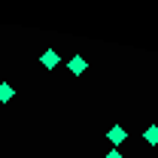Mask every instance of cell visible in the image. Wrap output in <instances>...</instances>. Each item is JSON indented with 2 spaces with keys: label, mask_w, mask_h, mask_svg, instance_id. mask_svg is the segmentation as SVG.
Masks as SVG:
<instances>
[{
  "label": "cell",
  "mask_w": 158,
  "mask_h": 158,
  "mask_svg": "<svg viewBox=\"0 0 158 158\" xmlns=\"http://www.w3.org/2000/svg\"><path fill=\"white\" fill-rule=\"evenodd\" d=\"M106 158H125V155H122V152H116V149H113V152H106Z\"/></svg>",
  "instance_id": "8992f818"
},
{
  "label": "cell",
  "mask_w": 158,
  "mask_h": 158,
  "mask_svg": "<svg viewBox=\"0 0 158 158\" xmlns=\"http://www.w3.org/2000/svg\"><path fill=\"white\" fill-rule=\"evenodd\" d=\"M12 94H15V91H12L9 85H0V100H9Z\"/></svg>",
  "instance_id": "5b68a950"
},
{
  "label": "cell",
  "mask_w": 158,
  "mask_h": 158,
  "mask_svg": "<svg viewBox=\"0 0 158 158\" xmlns=\"http://www.w3.org/2000/svg\"><path fill=\"white\" fill-rule=\"evenodd\" d=\"M85 67H88V64H85V58H82V55H73V58H70V73H85Z\"/></svg>",
  "instance_id": "6da1fadb"
},
{
  "label": "cell",
  "mask_w": 158,
  "mask_h": 158,
  "mask_svg": "<svg viewBox=\"0 0 158 158\" xmlns=\"http://www.w3.org/2000/svg\"><path fill=\"white\" fill-rule=\"evenodd\" d=\"M43 64H46V67H49V70H52V67H55V64H58V52H52V49H49V52H46V55H43Z\"/></svg>",
  "instance_id": "277c9868"
},
{
  "label": "cell",
  "mask_w": 158,
  "mask_h": 158,
  "mask_svg": "<svg viewBox=\"0 0 158 158\" xmlns=\"http://www.w3.org/2000/svg\"><path fill=\"white\" fill-rule=\"evenodd\" d=\"M110 143H113V146L125 143V128H122V125H113V128H110Z\"/></svg>",
  "instance_id": "7a4b0ae2"
},
{
  "label": "cell",
  "mask_w": 158,
  "mask_h": 158,
  "mask_svg": "<svg viewBox=\"0 0 158 158\" xmlns=\"http://www.w3.org/2000/svg\"><path fill=\"white\" fill-rule=\"evenodd\" d=\"M143 137H146V143H149V146H158V125H149Z\"/></svg>",
  "instance_id": "3957f363"
}]
</instances>
